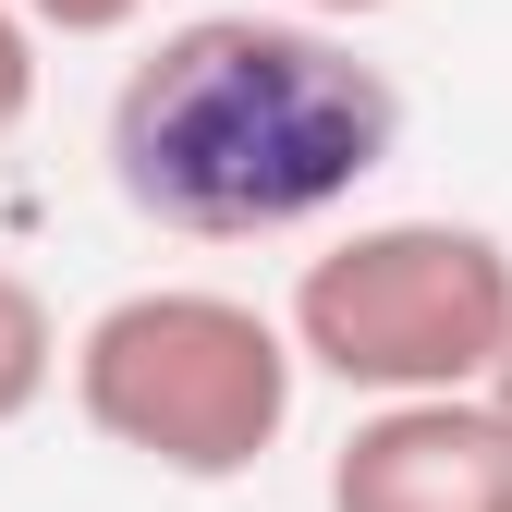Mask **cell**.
<instances>
[{
  "label": "cell",
  "instance_id": "obj_1",
  "mask_svg": "<svg viewBox=\"0 0 512 512\" xmlns=\"http://www.w3.org/2000/svg\"><path fill=\"white\" fill-rule=\"evenodd\" d=\"M403 147V86L354 61L317 13H196L171 25L110 98L122 208L183 244H256L330 220Z\"/></svg>",
  "mask_w": 512,
  "mask_h": 512
},
{
  "label": "cell",
  "instance_id": "obj_2",
  "mask_svg": "<svg viewBox=\"0 0 512 512\" xmlns=\"http://www.w3.org/2000/svg\"><path fill=\"white\" fill-rule=\"evenodd\" d=\"M293 330L208 281H147L86 317L74 342V415L183 488H232L293 427Z\"/></svg>",
  "mask_w": 512,
  "mask_h": 512
},
{
  "label": "cell",
  "instance_id": "obj_3",
  "mask_svg": "<svg viewBox=\"0 0 512 512\" xmlns=\"http://www.w3.org/2000/svg\"><path fill=\"white\" fill-rule=\"evenodd\" d=\"M281 330H293V366L342 378L366 403L476 391L512 330V244L476 220H366L330 256H305Z\"/></svg>",
  "mask_w": 512,
  "mask_h": 512
},
{
  "label": "cell",
  "instance_id": "obj_4",
  "mask_svg": "<svg viewBox=\"0 0 512 512\" xmlns=\"http://www.w3.org/2000/svg\"><path fill=\"white\" fill-rule=\"evenodd\" d=\"M330 512H512V427L476 391H403L330 452Z\"/></svg>",
  "mask_w": 512,
  "mask_h": 512
},
{
  "label": "cell",
  "instance_id": "obj_5",
  "mask_svg": "<svg viewBox=\"0 0 512 512\" xmlns=\"http://www.w3.org/2000/svg\"><path fill=\"white\" fill-rule=\"evenodd\" d=\"M49 378H61V317L25 269H0V427H25L49 403Z\"/></svg>",
  "mask_w": 512,
  "mask_h": 512
},
{
  "label": "cell",
  "instance_id": "obj_6",
  "mask_svg": "<svg viewBox=\"0 0 512 512\" xmlns=\"http://www.w3.org/2000/svg\"><path fill=\"white\" fill-rule=\"evenodd\" d=\"M25 110H37V25L0 0V135H13Z\"/></svg>",
  "mask_w": 512,
  "mask_h": 512
},
{
  "label": "cell",
  "instance_id": "obj_7",
  "mask_svg": "<svg viewBox=\"0 0 512 512\" xmlns=\"http://www.w3.org/2000/svg\"><path fill=\"white\" fill-rule=\"evenodd\" d=\"M13 13H25L37 37H122L147 0H13Z\"/></svg>",
  "mask_w": 512,
  "mask_h": 512
},
{
  "label": "cell",
  "instance_id": "obj_8",
  "mask_svg": "<svg viewBox=\"0 0 512 512\" xmlns=\"http://www.w3.org/2000/svg\"><path fill=\"white\" fill-rule=\"evenodd\" d=\"M476 403H488V415L512 427V330H500V354H488V378H476Z\"/></svg>",
  "mask_w": 512,
  "mask_h": 512
},
{
  "label": "cell",
  "instance_id": "obj_9",
  "mask_svg": "<svg viewBox=\"0 0 512 512\" xmlns=\"http://www.w3.org/2000/svg\"><path fill=\"white\" fill-rule=\"evenodd\" d=\"M281 13H317V25H366V13H391V0H281Z\"/></svg>",
  "mask_w": 512,
  "mask_h": 512
}]
</instances>
